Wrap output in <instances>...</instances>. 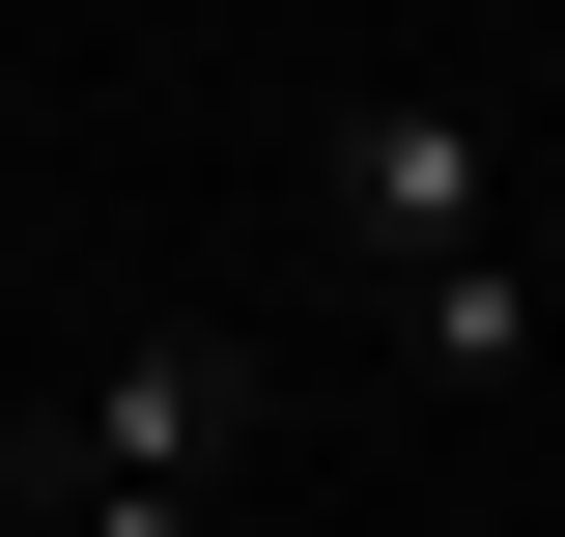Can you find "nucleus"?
Returning <instances> with one entry per match:
<instances>
[{
    "label": "nucleus",
    "instance_id": "nucleus-1",
    "mask_svg": "<svg viewBox=\"0 0 565 537\" xmlns=\"http://www.w3.org/2000/svg\"><path fill=\"white\" fill-rule=\"evenodd\" d=\"M226 453H255V339H114L29 453V537H199Z\"/></svg>",
    "mask_w": 565,
    "mask_h": 537
},
{
    "label": "nucleus",
    "instance_id": "nucleus-2",
    "mask_svg": "<svg viewBox=\"0 0 565 537\" xmlns=\"http://www.w3.org/2000/svg\"><path fill=\"white\" fill-rule=\"evenodd\" d=\"M311 199H340V255H509V114H481V85H396V114H340V141H311Z\"/></svg>",
    "mask_w": 565,
    "mask_h": 537
},
{
    "label": "nucleus",
    "instance_id": "nucleus-3",
    "mask_svg": "<svg viewBox=\"0 0 565 537\" xmlns=\"http://www.w3.org/2000/svg\"><path fill=\"white\" fill-rule=\"evenodd\" d=\"M396 368L509 397V368H537V255H424V283H396Z\"/></svg>",
    "mask_w": 565,
    "mask_h": 537
}]
</instances>
